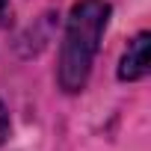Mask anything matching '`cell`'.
I'll use <instances>...</instances> for the list:
<instances>
[{"label":"cell","mask_w":151,"mask_h":151,"mask_svg":"<svg viewBox=\"0 0 151 151\" xmlns=\"http://www.w3.org/2000/svg\"><path fill=\"white\" fill-rule=\"evenodd\" d=\"M107 21H110V3L104 0H80L71 9L59 53V86L65 92H80L86 86Z\"/></svg>","instance_id":"6da1fadb"},{"label":"cell","mask_w":151,"mask_h":151,"mask_svg":"<svg viewBox=\"0 0 151 151\" xmlns=\"http://www.w3.org/2000/svg\"><path fill=\"white\" fill-rule=\"evenodd\" d=\"M148 47H151L148 33H139V36L127 45V50H124V56H122V62H119V77H122V80H142L145 74H148V65H151Z\"/></svg>","instance_id":"7a4b0ae2"},{"label":"cell","mask_w":151,"mask_h":151,"mask_svg":"<svg viewBox=\"0 0 151 151\" xmlns=\"http://www.w3.org/2000/svg\"><path fill=\"white\" fill-rule=\"evenodd\" d=\"M6 136H9V113H6L3 101H0V145L6 142Z\"/></svg>","instance_id":"3957f363"},{"label":"cell","mask_w":151,"mask_h":151,"mask_svg":"<svg viewBox=\"0 0 151 151\" xmlns=\"http://www.w3.org/2000/svg\"><path fill=\"white\" fill-rule=\"evenodd\" d=\"M6 3H9V0H0V12H3V9H6Z\"/></svg>","instance_id":"277c9868"}]
</instances>
